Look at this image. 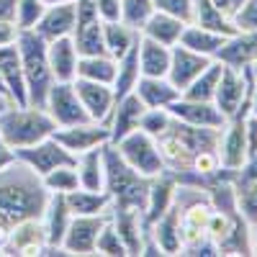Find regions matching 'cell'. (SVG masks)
<instances>
[{
  "label": "cell",
  "instance_id": "obj_1",
  "mask_svg": "<svg viewBox=\"0 0 257 257\" xmlns=\"http://www.w3.org/2000/svg\"><path fill=\"white\" fill-rule=\"evenodd\" d=\"M49 193L26 165H11L0 173V226H16L26 219H41Z\"/></svg>",
  "mask_w": 257,
  "mask_h": 257
},
{
  "label": "cell",
  "instance_id": "obj_2",
  "mask_svg": "<svg viewBox=\"0 0 257 257\" xmlns=\"http://www.w3.org/2000/svg\"><path fill=\"white\" fill-rule=\"evenodd\" d=\"M103 162H105V193L111 196V206L144 211L147 193H149V178L139 175L118 155V149L113 144L103 147Z\"/></svg>",
  "mask_w": 257,
  "mask_h": 257
},
{
  "label": "cell",
  "instance_id": "obj_3",
  "mask_svg": "<svg viewBox=\"0 0 257 257\" xmlns=\"http://www.w3.org/2000/svg\"><path fill=\"white\" fill-rule=\"evenodd\" d=\"M57 123L47 113V108L41 105H8L0 113V137H3L13 149H24L31 147L41 139H49L54 134Z\"/></svg>",
  "mask_w": 257,
  "mask_h": 257
},
{
  "label": "cell",
  "instance_id": "obj_4",
  "mask_svg": "<svg viewBox=\"0 0 257 257\" xmlns=\"http://www.w3.org/2000/svg\"><path fill=\"white\" fill-rule=\"evenodd\" d=\"M16 47H18V54H21V64H24L29 103L44 108L49 88L54 85V75L49 70V59H47V39H41L34 29L31 31H18Z\"/></svg>",
  "mask_w": 257,
  "mask_h": 257
},
{
  "label": "cell",
  "instance_id": "obj_5",
  "mask_svg": "<svg viewBox=\"0 0 257 257\" xmlns=\"http://www.w3.org/2000/svg\"><path fill=\"white\" fill-rule=\"evenodd\" d=\"M252 85H254V80L249 75V67H231V64H224L213 103H216V108L226 116V121L239 116V113H249Z\"/></svg>",
  "mask_w": 257,
  "mask_h": 257
},
{
  "label": "cell",
  "instance_id": "obj_6",
  "mask_svg": "<svg viewBox=\"0 0 257 257\" xmlns=\"http://www.w3.org/2000/svg\"><path fill=\"white\" fill-rule=\"evenodd\" d=\"M118 149V155L132 165L139 175L144 178H157L165 173V162H162V155H160V147H157V139L144 134L142 128L132 132L128 137H123L118 144H113Z\"/></svg>",
  "mask_w": 257,
  "mask_h": 257
},
{
  "label": "cell",
  "instance_id": "obj_7",
  "mask_svg": "<svg viewBox=\"0 0 257 257\" xmlns=\"http://www.w3.org/2000/svg\"><path fill=\"white\" fill-rule=\"evenodd\" d=\"M16 157L21 165H26L36 178H44L49 170L59 167V165H72L77 162L75 155H70L54 137L49 139H41L31 147H24V149H16Z\"/></svg>",
  "mask_w": 257,
  "mask_h": 257
},
{
  "label": "cell",
  "instance_id": "obj_8",
  "mask_svg": "<svg viewBox=\"0 0 257 257\" xmlns=\"http://www.w3.org/2000/svg\"><path fill=\"white\" fill-rule=\"evenodd\" d=\"M44 108L52 116V121L57 123V128L90 121L88 111L82 108V100H80V95L75 90V82H54L49 88Z\"/></svg>",
  "mask_w": 257,
  "mask_h": 257
},
{
  "label": "cell",
  "instance_id": "obj_9",
  "mask_svg": "<svg viewBox=\"0 0 257 257\" xmlns=\"http://www.w3.org/2000/svg\"><path fill=\"white\" fill-rule=\"evenodd\" d=\"M70 155H82V152H90L95 147H105L111 144V132L105 123L98 121H85V123H72V126H59L54 128L52 134Z\"/></svg>",
  "mask_w": 257,
  "mask_h": 257
},
{
  "label": "cell",
  "instance_id": "obj_10",
  "mask_svg": "<svg viewBox=\"0 0 257 257\" xmlns=\"http://www.w3.org/2000/svg\"><path fill=\"white\" fill-rule=\"evenodd\" d=\"M244 116L247 113H239L226 121V126L221 128V137H219V160H221V167L226 173H237V170L247 162V142H244Z\"/></svg>",
  "mask_w": 257,
  "mask_h": 257
},
{
  "label": "cell",
  "instance_id": "obj_11",
  "mask_svg": "<svg viewBox=\"0 0 257 257\" xmlns=\"http://www.w3.org/2000/svg\"><path fill=\"white\" fill-rule=\"evenodd\" d=\"M108 221V213L100 216H72L62 239V249L67 254H93L100 229Z\"/></svg>",
  "mask_w": 257,
  "mask_h": 257
},
{
  "label": "cell",
  "instance_id": "obj_12",
  "mask_svg": "<svg viewBox=\"0 0 257 257\" xmlns=\"http://www.w3.org/2000/svg\"><path fill=\"white\" fill-rule=\"evenodd\" d=\"M170 116L175 121L190 123V126H201V128H221L226 126V116L216 108V103L211 100H190V98H178L175 103L167 105Z\"/></svg>",
  "mask_w": 257,
  "mask_h": 257
},
{
  "label": "cell",
  "instance_id": "obj_13",
  "mask_svg": "<svg viewBox=\"0 0 257 257\" xmlns=\"http://www.w3.org/2000/svg\"><path fill=\"white\" fill-rule=\"evenodd\" d=\"M47 247V229L41 219H26L16 226H11L8 239L3 247V254H41Z\"/></svg>",
  "mask_w": 257,
  "mask_h": 257
},
{
  "label": "cell",
  "instance_id": "obj_14",
  "mask_svg": "<svg viewBox=\"0 0 257 257\" xmlns=\"http://www.w3.org/2000/svg\"><path fill=\"white\" fill-rule=\"evenodd\" d=\"M213 59L211 57H203L198 52H193L183 44H175L173 52H170V70H167V80L175 85V88L183 93L188 85L196 80Z\"/></svg>",
  "mask_w": 257,
  "mask_h": 257
},
{
  "label": "cell",
  "instance_id": "obj_15",
  "mask_svg": "<svg viewBox=\"0 0 257 257\" xmlns=\"http://www.w3.org/2000/svg\"><path fill=\"white\" fill-rule=\"evenodd\" d=\"M75 90L82 100V108L88 111L90 121H98V123H105L116 105V95H113V88L105 82H93V80H82V77H75Z\"/></svg>",
  "mask_w": 257,
  "mask_h": 257
},
{
  "label": "cell",
  "instance_id": "obj_16",
  "mask_svg": "<svg viewBox=\"0 0 257 257\" xmlns=\"http://www.w3.org/2000/svg\"><path fill=\"white\" fill-rule=\"evenodd\" d=\"M144 111H147V105L139 100L137 93H128V95L118 98L108 121H105V126H108V132H111V144H118L123 137L137 132Z\"/></svg>",
  "mask_w": 257,
  "mask_h": 257
},
{
  "label": "cell",
  "instance_id": "obj_17",
  "mask_svg": "<svg viewBox=\"0 0 257 257\" xmlns=\"http://www.w3.org/2000/svg\"><path fill=\"white\" fill-rule=\"evenodd\" d=\"M178 198V178L175 175H170L167 170L162 175L152 178L149 180V193H147V203H144V211H142V216H144V224H155L162 213L175 203Z\"/></svg>",
  "mask_w": 257,
  "mask_h": 257
},
{
  "label": "cell",
  "instance_id": "obj_18",
  "mask_svg": "<svg viewBox=\"0 0 257 257\" xmlns=\"http://www.w3.org/2000/svg\"><path fill=\"white\" fill-rule=\"evenodd\" d=\"M75 24H77V8L75 3H54V6H47L44 13H41L39 24H36V34L47 41H54V39H62V36H72L75 31Z\"/></svg>",
  "mask_w": 257,
  "mask_h": 257
},
{
  "label": "cell",
  "instance_id": "obj_19",
  "mask_svg": "<svg viewBox=\"0 0 257 257\" xmlns=\"http://www.w3.org/2000/svg\"><path fill=\"white\" fill-rule=\"evenodd\" d=\"M108 219H111V224L116 226L118 237L123 239L126 252H128V254H142V247H144V231H147V224H144L142 211H137V208L111 206Z\"/></svg>",
  "mask_w": 257,
  "mask_h": 257
},
{
  "label": "cell",
  "instance_id": "obj_20",
  "mask_svg": "<svg viewBox=\"0 0 257 257\" xmlns=\"http://www.w3.org/2000/svg\"><path fill=\"white\" fill-rule=\"evenodd\" d=\"M0 80H3L6 90L16 105H26L29 93H26V77H24V64L16 44L0 47Z\"/></svg>",
  "mask_w": 257,
  "mask_h": 257
},
{
  "label": "cell",
  "instance_id": "obj_21",
  "mask_svg": "<svg viewBox=\"0 0 257 257\" xmlns=\"http://www.w3.org/2000/svg\"><path fill=\"white\" fill-rule=\"evenodd\" d=\"M47 59H49V70L54 75V82H72L77 77L80 52L75 47L72 36L47 41Z\"/></svg>",
  "mask_w": 257,
  "mask_h": 257
},
{
  "label": "cell",
  "instance_id": "obj_22",
  "mask_svg": "<svg viewBox=\"0 0 257 257\" xmlns=\"http://www.w3.org/2000/svg\"><path fill=\"white\" fill-rule=\"evenodd\" d=\"M149 239H152L162 254H180L183 252V239H180V208L178 203L170 206L162 216L147 226Z\"/></svg>",
  "mask_w": 257,
  "mask_h": 257
},
{
  "label": "cell",
  "instance_id": "obj_23",
  "mask_svg": "<svg viewBox=\"0 0 257 257\" xmlns=\"http://www.w3.org/2000/svg\"><path fill=\"white\" fill-rule=\"evenodd\" d=\"M41 221H44V229H47V247H62L64 231H67V226L72 221V211L62 193H49Z\"/></svg>",
  "mask_w": 257,
  "mask_h": 257
},
{
  "label": "cell",
  "instance_id": "obj_24",
  "mask_svg": "<svg viewBox=\"0 0 257 257\" xmlns=\"http://www.w3.org/2000/svg\"><path fill=\"white\" fill-rule=\"evenodd\" d=\"M254 57H257V31H237L224 41L216 59L231 64V67H249Z\"/></svg>",
  "mask_w": 257,
  "mask_h": 257
},
{
  "label": "cell",
  "instance_id": "obj_25",
  "mask_svg": "<svg viewBox=\"0 0 257 257\" xmlns=\"http://www.w3.org/2000/svg\"><path fill=\"white\" fill-rule=\"evenodd\" d=\"M185 21L175 18V16H170V13H162V11H155L152 16L147 18V24L142 26V36L147 39H152V41H160V44L165 47H175L183 31H185Z\"/></svg>",
  "mask_w": 257,
  "mask_h": 257
},
{
  "label": "cell",
  "instance_id": "obj_26",
  "mask_svg": "<svg viewBox=\"0 0 257 257\" xmlns=\"http://www.w3.org/2000/svg\"><path fill=\"white\" fill-rule=\"evenodd\" d=\"M134 93L147 108H167L170 103H175L180 98V90L175 88L167 77H139Z\"/></svg>",
  "mask_w": 257,
  "mask_h": 257
},
{
  "label": "cell",
  "instance_id": "obj_27",
  "mask_svg": "<svg viewBox=\"0 0 257 257\" xmlns=\"http://www.w3.org/2000/svg\"><path fill=\"white\" fill-rule=\"evenodd\" d=\"M170 52H173V47H165L160 41H152L139 34V72L144 77H167Z\"/></svg>",
  "mask_w": 257,
  "mask_h": 257
},
{
  "label": "cell",
  "instance_id": "obj_28",
  "mask_svg": "<svg viewBox=\"0 0 257 257\" xmlns=\"http://www.w3.org/2000/svg\"><path fill=\"white\" fill-rule=\"evenodd\" d=\"M67 206L72 216H100L111 211V196L105 190H88V188H75L67 196Z\"/></svg>",
  "mask_w": 257,
  "mask_h": 257
},
{
  "label": "cell",
  "instance_id": "obj_29",
  "mask_svg": "<svg viewBox=\"0 0 257 257\" xmlns=\"http://www.w3.org/2000/svg\"><path fill=\"white\" fill-rule=\"evenodd\" d=\"M226 39H229V36H224V34H219V31H211V29H203V26H196V24H188L178 44H183V47H188V49H193V52H198V54H203V57L216 59Z\"/></svg>",
  "mask_w": 257,
  "mask_h": 257
},
{
  "label": "cell",
  "instance_id": "obj_30",
  "mask_svg": "<svg viewBox=\"0 0 257 257\" xmlns=\"http://www.w3.org/2000/svg\"><path fill=\"white\" fill-rule=\"evenodd\" d=\"M77 178L80 188L88 190H105V162H103V147H95L90 152L77 155Z\"/></svg>",
  "mask_w": 257,
  "mask_h": 257
},
{
  "label": "cell",
  "instance_id": "obj_31",
  "mask_svg": "<svg viewBox=\"0 0 257 257\" xmlns=\"http://www.w3.org/2000/svg\"><path fill=\"white\" fill-rule=\"evenodd\" d=\"M139 77H142V72H139V39H137V44L121 59H116V77H113V85H111L116 100L128 95V93H134Z\"/></svg>",
  "mask_w": 257,
  "mask_h": 257
},
{
  "label": "cell",
  "instance_id": "obj_32",
  "mask_svg": "<svg viewBox=\"0 0 257 257\" xmlns=\"http://www.w3.org/2000/svg\"><path fill=\"white\" fill-rule=\"evenodd\" d=\"M139 31L126 26L123 21H103V44L105 54H111L113 59H121L128 49L137 44Z\"/></svg>",
  "mask_w": 257,
  "mask_h": 257
},
{
  "label": "cell",
  "instance_id": "obj_33",
  "mask_svg": "<svg viewBox=\"0 0 257 257\" xmlns=\"http://www.w3.org/2000/svg\"><path fill=\"white\" fill-rule=\"evenodd\" d=\"M77 77L113 85L116 59L111 54H88V57H80V62H77Z\"/></svg>",
  "mask_w": 257,
  "mask_h": 257
},
{
  "label": "cell",
  "instance_id": "obj_34",
  "mask_svg": "<svg viewBox=\"0 0 257 257\" xmlns=\"http://www.w3.org/2000/svg\"><path fill=\"white\" fill-rule=\"evenodd\" d=\"M221 70H224V64H221L219 59H213L180 95H183V98H190V100H211V103H213V95H216V85H219Z\"/></svg>",
  "mask_w": 257,
  "mask_h": 257
},
{
  "label": "cell",
  "instance_id": "obj_35",
  "mask_svg": "<svg viewBox=\"0 0 257 257\" xmlns=\"http://www.w3.org/2000/svg\"><path fill=\"white\" fill-rule=\"evenodd\" d=\"M72 41L80 52V57L88 54H105V44H103V21H95V24L80 26L72 31Z\"/></svg>",
  "mask_w": 257,
  "mask_h": 257
},
{
  "label": "cell",
  "instance_id": "obj_36",
  "mask_svg": "<svg viewBox=\"0 0 257 257\" xmlns=\"http://www.w3.org/2000/svg\"><path fill=\"white\" fill-rule=\"evenodd\" d=\"M41 185L47 188V193H62V196H67L70 190L80 188V178H77V167L75 162L72 165H59L54 170H49V173L44 178H39Z\"/></svg>",
  "mask_w": 257,
  "mask_h": 257
},
{
  "label": "cell",
  "instance_id": "obj_37",
  "mask_svg": "<svg viewBox=\"0 0 257 257\" xmlns=\"http://www.w3.org/2000/svg\"><path fill=\"white\" fill-rule=\"evenodd\" d=\"M152 13H155L152 0H121V21L137 31H142V26Z\"/></svg>",
  "mask_w": 257,
  "mask_h": 257
},
{
  "label": "cell",
  "instance_id": "obj_38",
  "mask_svg": "<svg viewBox=\"0 0 257 257\" xmlns=\"http://www.w3.org/2000/svg\"><path fill=\"white\" fill-rule=\"evenodd\" d=\"M95 252H98V254H105V257H126V254H128V252H126L123 239L118 237L116 226L111 224V219L105 221V226H103V229H100V234H98Z\"/></svg>",
  "mask_w": 257,
  "mask_h": 257
},
{
  "label": "cell",
  "instance_id": "obj_39",
  "mask_svg": "<svg viewBox=\"0 0 257 257\" xmlns=\"http://www.w3.org/2000/svg\"><path fill=\"white\" fill-rule=\"evenodd\" d=\"M170 126H173V116H170L167 108H147L142 113V121H139V128L144 134L160 139L165 132H170Z\"/></svg>",
  "mask_w": 257,
  "mask_h": 257
},
{
  "label": "cell",
  "instance_id": "obj_40",
  "mask_svg": "<svg viewBox=\"0 0 257 257\" xmlns=\"http://www.w3.org/2000/svg\"><path fill=\"white\" fill-rule=\"evenodd\" d=\"M44 8H47L44 0H18V6H16V26H18V31L36 29Z\"/></svg>",
  "mask_w": 257,
  "mask_h": 257
},
{
  "label": "cell",
  "instance_id": "obj_41",
  "mask_svg": "<svg viewBox=\"0 0 257 257\" xmlns=\"http://www.w3.org/2000/svg\"><path fill=\"white\" fill-rule=\"evenodd\" d=\"M234 193H237V208L244 216V221L257 224V180L234 185Z\"/></svg>",
  "mask_w": 257,
  "mask_h": 257
},
{
  "label": "cell",
  "instance_id": "obj_42",
  "mask_svg": "<svg viewBox=\"0 0 257 257\" xmlns=\"http://www.w3.org/2000/svg\"><path fill=\"white\" fill-rule=\"evenodd\" d=\"M155 3V11H162V13H170L185 24L193 21V0H152Z\"/></svg>",
  "mask_w": 257,
  "mask_h": 257
},
{
  "label": "cell",
  "instance_id": "obj_43",
  "mask_svg": "<svg viewBox=\"0 0 257 257\" xmlns=\"http://www.w3.org/2000/svg\"><path fill=\"white\" fill-rule=\"evenodd\" d=\"M231 21L237 31H257V0H244Z\"/></svg>",
  "mask_w": 257,
  "mask_h": 257
},
{
  "label": "cell",
  "instance_id": "obj_44",
  "mask_svg": "<svg viewBox=\"0 0 257 257\" xmlns=\"http://www.w3.org/2000/svg\"><path fill=\"white\" fill-rule=\"evenodd\" d=\"M100 21H121V0H95Z\"/></svg>",
  "mask_w": 257,
  "mask_h": 257
},
{
  "label": "cell",
  "instance_id": "obj_45",
  "mask_svg": "<svg viewBox=\"0 0 257 257\" xmlns=\"http://www.w3.org/2000/svg\"><path fill=\"white\" fill-rule=\"evenodd\" d=\"M244 142H247V155H257V116H244Z\"/></svg>",
  "mask_w": 257,
  "mask_h": 257
},
{
  "label": "cell",
  "instance_id": "obj_46",
  "mask_svg": "<svg viewBox=\"0 0 257 257\" xmlns=\"http://www.w3.org/2000/svg\"><path fill=\"white\" fill-rule=\"evenodd\" d=\"M234 175H237V185L257 180V155H249V157H247V162H244V165H242Z\"/></svg>",
  "mask_w": 257,
  "mask_h": 257
},
{
  "label": "cell",
  "instance_id": "obj_47",
  "mask_svg": "<svg viewBox=\"0 0 257 257\" xmlns=\"http://www.w3.org/2000/svg\"><path fill=\"white\" fill-rule=\"evenodd\" d=\"M18 162V157H16V149L0 137V173H3V170H8L11 165H16Z\"/></svg>",
  "mask_w": 257,
  "mask_h": 257
},
{
  "label": "cell",
  "instance_id": "obj_48",
  "mask_svg": "<svg viewBox=\"0 0 257 257\" xmlns=\"http://www.w3.org/2000/svg\"><path fill=\"white\" fill-rule=\"evenodd\" d=\"M16 39H18V26L8 24V21H0V47L16 44Z\"/></svg>",
  "mask_w": 257,
  "mask_h": 257
},
{
  "label": "cell",
  "instance_id": "obj_49",
  "mask_svg": "<svg viewBox=\"0 0 257 257\" xmlns=\"http://www.w3.org/2000/svg\"><path fill=\"white\" fill-rule=\"evenodd\" d=\"M16 6H18V0H0V21L16 24Z\"/></svg>",
  "mask_w": 257,
  "mask_h": 257
},
{
  "label": "cell",
  "instance_id": "obj_50",
  "mask_svg": "<svg viewBox=\"0 0 257 257\" xmlns=\"http://www.w3.org/2000/svg\"><path fill=\"white\" fill-rule=\"evenodd\" d=\"M213 3V8H216L221 16H226V18H231L234 13H237V8H234V0H211ZM234 24V21H231Z\"/></svg>",
  "mask_w": 257,
  "mask_h": 257
},
{
  "label": "cell",
  "instance_id": "obj_51",
  "mask_svg": "<svg viewBox=\"0 0 257 257\" xmlns=\"http://www.w3.org/2000/svg\"><path fill=\"white\" fill-rule=\"evenodd\" d=\"M249 113L257 116V82L252 85V93H249Z\"/></svg>",
  "mask_w": 257,
  "mask_h": 257
},
{
  "label": "cell",
  "instance_id": "obj_52",
  "mask_svg": "<svg viewBox=\"0 0 257 257\" xmlns=\"http://www.w3.org/2000/svg\"><path fill=\"white\" fill-rule=\"evenodd\" d=\"M8 105H13V100H11L8 95H3V93H0V113H3V111L8 108Z\"/></svg>",
  "mask_w": 257,
  "mask_h": 257
},
{
  "label": "cell",
  "instance_id": "obj_53",
  "mask_svg": "<svg viewBox=\"0 0 257 257\" xmlns=\"http://www.w3.org/2000/svg\"><path fill=\"white\" fill-rule=\"evenodd\" d=\"M249 75H252V80L257 82V57H254V59L249 62Z\"/></svg>",
  "mask_w": 257,
  "mask_h": 257
},
{
  "label": "cell",
  "instance_id": "obj_54",
  "mask_svg": "<svg viewBox=\"0 0 257 257\" xmlns=\"http://www.w3.org/2000/svg\"><path fill=\"white\" fill-rule=\"evenodd\" d=\"M47 6H54V3H75V0H44Z\"/></svg>",
  "mask_w": 257,
  "mask_h": 257
},
{
  "label": "cell",
  "instance_id": "obj_55",
  "mask_svg": "<svg viewBox=\"0 0 257 257\" xmlns=\"http://www.w3.org/2000/svg\"><path fill=\"white\" fill-rule=\"evenodd\" d=\"M0 93H3V95H8V90H6V85H3V80H0ZM11 98V95H8Z\"/></svg>",
  "mask_w": 257,
  "mask_h": 257
},
{
  "label": "cell",
  "instance_id": "obj_56",
  "mask_svg": "<svg viewBox=\"0 0 257 257\" xmlns=\"http://www.w3.org/2000/svg\"><path fill=\"white\" fill-rule=\"evenodd\" d=\"M242 3H244V0H234V8H239ZM231 18H234V16H231Z\"/></svg>",
  "mask_w": 257,
  "mask_h": 257
}]
</instances>
